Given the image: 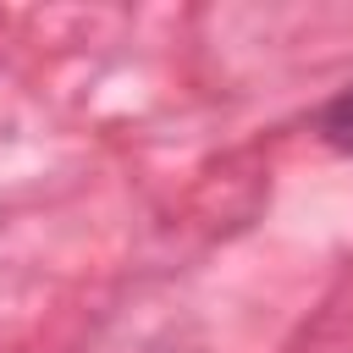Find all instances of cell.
I'll return each mask as SVG.
<instances>
[{
  "mask_svg": "<svg viewBox=\"0 0 353 353\" xmlns=\"http://www.w3.org/2000/svg\"><path fill=\"white\" fill-rule=\"evenodd\" d=\"M320 132H325V143H331V149L353 154V88H347V94H336V99L325 105V116H320Z\"/></svg>",
  "mask_w": 353,
  "mask_h": 353,
  "instance_id": "obj_1",
  "label": "cell"
}]
</instances>
